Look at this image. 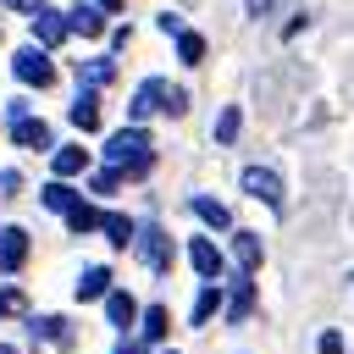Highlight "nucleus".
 Masks as SVG:
<instances>
[{
    "mask_svg": "<svg viewBox=\"0 0 354 354\" xmlns=\"http://www.w3.org/2000/svg\"><path fill=\"white\" fill-rule=\"evenodd\" d=\"M0 354H17V348H11V343H0Z\"/></svg>",
    "mask_w": 354,
    "mask_h": 354,
    "instance_id": "obj_35",
    "label": "nucleus"
},
{
    "mask_svg": "<svg viewBox=\"0 0 354 354\" xmlns=\"http://www.w3.org/2000/svg\"><path fill=\"white\" fill-rule=\"evenodd\" d=\"M243 11H249V17H266V11H271V0H243Z\"/></svg>",
    "mask_w": 354,
    "mask_h": 354,
    "instance_id": "obj_31",
    "label": "nucleus"
},
{
    "mask_svg": "<svg viewBox=\"0 0 354 354\" xmlns=\"http://www.w3.org/2000/svg\"><path fill=\"white\" fill-rule=\"evenodd\" d=\"M249 304H254V288H249V277H238V288H232V299H227V321H243Z\"/></svg>",
    "mask_w": 354,
    "mask_h": 354,
    "instance_id": "obj_19",
    "label": "nucleus"
},
{
    "mask_svg": "<svg viewBox=\"0 0 354 354\" xmlns=\"http://www.w3.org/2000/svg\"><path fill=\"white\" fill-rule=\"evenodd\" d=\"M66 227H72V232H94V227H100V210H94V205H77V210L66 216Z\"/></svg>",
    "mask_w": 354,
    "mask_h": 354,
    "instance_id": "obj_26",
    "label": "nucleus"
},
{
    "mask_svg": "<svg viewBox=\"0 0 354 354\" xmlns=\"http://www.w3.org/2000/svg\"><path fill=\"white\" fill-rule=\"evenodd\" d=\"M133 243H138V260H144L149 271H166V266H171V249H166V232H160V227H144Z\"/></svg>",
    "mask_w": 354,
    "mask_h": 354,
    "instance_id": "obj_4",
    "label": "nucleus"
},
{
    "mask_svg": "<svg viewBox=\"0 0 354 354\" xmlns=\"http://www.w3.org/2000/svg\"><path fill=\"white\" fill-rule=\"evenodd\" d=\"M111 72H116L111 61H83V66H77V77H83L88 88H100V83H111Z\"/></svg>",
    "mask_w": 354,
    "mask_h": 354,
    "instance_id": "obj_24",
    "label": "nucleus"
},
{
    "mask_svg": "<svg viewBox=\"0 0 354 354\" xmlns=\"http://www.w3.org/2000/svg\"><path fill=\"white\" fill-rule=\"evenodd\" d=\"M105 315H111V326H133V315H138V304H133L127 293H116V288H111V299H105Z\"/></svg>",
    "mask_w": 354,
    "mask_h": 354,
    "instance_id": "obj_17",
    "label": "nucleus"
},
{
    "mask_svg": "<svg viewBox=\"0 0 354 354\" xmlns=\"http://www.w3.org/2000/svg\"><path fill=\"white\" fill-rule=\"evenodd\" d=\"M17 11H44V0H11Z\"/></svg>",
    "mask_w": 354,
    "mask_h": 354,
    "instance_id": "obj_32",
    "label": "nucleus"
},
{
    "mask_svg": "<svg viewBox=\"0 0 354 354\" xmlns=\"http://www.w3.org/2000/svg\"><path fill=\"white\" fill-rule=\"evenodd\" d=\"M11 72H17L22 83H33V88H50V83H55V66H50V55H44L39 44H28V50H17V61H11Z\"/></svg>",
    "mask_w": 354,
    "mask_h": 354,
    "instance_id": "obj_2",
    "label": "nucleus"
},
{
    "mask_svg": "<svg viewBox=\"0 0 354 354\" xmlns=\"http://www.w3.org/2000/svg\"><path fill=\"white\" fill-rule=\"evenodd\" d=\"M149 111H166V83H160V77L138 83V88H133V105H127V116H133V122H144Z\"/></svg>",
    "mask_w": 354,
    "mask_h": 354,
    "instance_id": "obj_5",
    "label": "nucleus"
},
{
    "mask_svg": "<svg viewBox=\"0 0 354 354\" xmlns=\"http://www.w3.org/2000/svg\"><path fill=\"white\" fill-rule=\"evenodd\" d=\"M66 22H72V33H88V39H94V33L105 28V11H100V6H72Z\"/></svg>",
    "mask_w": 354,
    "mask_h": 354,
    "instance_id": "obj_11",
    "label": "nucleus"
},
{
    "mask_svg": "<svg viewBox=\"0 0 354 354\" xmlns=\"http://www.w3.org/2000/svg\"><path fill=\"white\" fill-rule=\"evenodd\" d=\"M166 111H171V116H183V111H188V94H183V88H171V83H166Z\"/></svg>",
    "mask_w": 354,
    "mask_h": 354,
    "instance_id": "obj_29",
    "label": "nucleus"
},
{
    "mask_svg": "<svg viewBox=\"0 0 354 354\" xmlns=\"http://www.w3.org/2000/svg\"><path fill=\"white\" fill-rule=\"evenodd\" d=\"M50 166H55V183H66V177H77V171L88 166V155H83L77 144H66V149H55V155H50Z\"/></svg>",
    "mask_w": 354,
    "mask_h": 354,
    "instance_id": "obj_10",
    "label": "nucleus"
},
{
    "mask_svg": "<svg viewBox=\"0 0 354 354\" xmlns=\"http://www.w3.org/2000/svg\"><path fill=\"white\" fill-rule=\"evenodd\" d=\"M243 194H254L260 205L282 210V177H277L271 166H249V171H243Z\"/></svg>",
    "mask_w": 354,
    "mask_h": 354,
    "instance_id": "obj_3",
    "label": "nucleus"
},
{
    "mask_svg": "<svg viewBox=\"0 0 354 354\" xmlns=\"http://www.w3.org/2000/svg\"><path fill=\"white\" fill-rule=\"evenodd\" d=\"M315 354H343V332H321L315 337Z\"/></svg>",
    "mask_w": 354,
    "mask_h": 354,
    "instance_id": "obj_28",
    "label": "nucleus"
},
{
    "mask_svg": "<svg viewBox=\"0 0 354 354\" xmlns=\"http://www.w3.org/2000/svg\"><path fill=\"white\" fill-rule=\"evenodd\" d=\"M100 227H105V238H111L116 249H127V243H133V221H127V216H116V210H111V216H100Z\"/></svg>",
    "mask_w": 354,
    "mask_h": 354,
    "instance_id": "obj_18",
    "label": "nucleus"
},
{
    "mask_svg": "<svg viewBox=\"0 0 354 354\" xmlns=\"http://www.w3.org/2000/svg\"><path fill=\"white\" fill-rule=\"evenodd\" d=\"M160 337H166V310L149 304V310H144V343H160Z\"/></svg>",
    "mask_w": 354,
    "mask_h": 354,
    "instance_id": "obj_25",
    "label": "nucleus"
},
{
    "mask_svg": "<svg viewBox=\"0 0 354 354\" xmlns=\"http://www.w3.org/2000/svg\"><path fill=\"white\" fill-rule=\"evenodd\" d=\"M116 183H122L116 166H100V171H94V194H116Z\"/></svg>",
    "mask_w": 354,
    "mask_h": 354,
    "instance_id": "obj_27",
    "label": "nucleus"
},
{
    "mask_svg": "<svg viewBox=\"0 0 354 354\" xmlns=\"http://www.w3.org/2000/svg\"><path fill=\"white\" fill-rule=\"evenodd\" d=\"M33 33H39V44H61V39L72 33V22H66V11H39Z\"/></svg>",
    "mask_w": 354,
    "mask_h": 354,
    "instance_id": "obj_8",
    "label": "nucleus"
},
{
    "mask_svg": "<svg viewBox=\"0 0 354 354\" xmlns=\"http://www.w3.org/2000/svg\"><path fill=\"white\" fill-rule=\"evenodd\" d=\"M105 166H116L122 177H144L149 171V133L144 127H122L105 138Z\"/></svg>",
    "mask_w": 354,
    "mask_h": 354,
    "instance_id": "obj_1",
    "label": "nucleus"
},
{
    "mask_svg": "<svg viewBox=\"0 0 354 354\" xmlns=\"http://www.w3.org/2000/svg\"><path fill=\"white\" fill-rule=\"evenodd\" d=\"M116 354H144V348L138 343H116Z\"/></svg>",
    "mask_w": 354,
    "mask_h": 354,
    "instance_id": "obj_33",
    "label": "nucleus"
},
{
    "mask_svg": "<svg viewBox=\"0 0 354 354\" xmlns=\"http://www.w3.org/2000/svg\"><path fill=\"white\" fill-rule=\"evenodd\" d=\"M188 205H194V216H199L205 227H227V221H232V216H227V205H221V199H210V194H194Z\"/></svg>",
    "mask_w": 354,
    "mask_h": 354,
    "instance_id": "obj_12",
    "label": "nucleus"
},
{
    "mask_svg": "<svg viewBox=\"0 0 354 354\" xmlns=\"http://www.w3.org/2000/svg\"><path fill=\"white\" fill-rule=\"evenodd\" d=\"M77 205H83V199H77V194H72V188H66V183H50V188H44V210H55V216H61V210H66V216H72V210H77Z\"/></svg>",
    "mask_w": 354,
    "mask_h": 354,
    "instance_id": "obj_15",
    "label": "nucleus"
},
{
    "mask_svg": "<svg viewBox=\"0 0 354 354\" xmlns=\"http://www.w3.org/2000/svg\"><path fill=\"white\" fill-rule=\"evenodd\" d=\"M216 304H221V293H216V282H205L199 299H194V326H205V321L216 315Z\"/></svg>",
    "mask_w": 354,
    "mask_h": 354,
    "instance_id": "obj_20",
    "label": "nucleus"
},
{
    "mask_svg": "<svg viewBox=\"0 0 354 354\" xmlns=\"http://www.w3.org/2000/svg\"><path fill=\"white\" fill-rule=\"evenodd\" d=\"M22 260H28V232H22V227H6V232H0V266L17 271Z\"/></svg>",
    "mask_w": 354,
    "mask_h": 354,
    "instance_id": "obj_7",
    "label": "nucleus"
},
{
    "mask_svg": "<svg viewBox=\"0 0 354 354\" xmlns=\"http://www.w3.org/2000/svg\"><path fill=\"white\" fill-rule=\"evenodd\" d=\"M33 326H39V337H50V343H61V348L72 343V326H66L61 315H44V321H33Z\"/></svg>",
    "mask_w": 354,
    "mask_h": 354,
    "instance_id": "obj_22",
    "label": "nucleus"
},
{
    "mask_svg": "<svg viewBox=\"0 0 354 354\" xmlns=\"http://www.w3.org/2000/svg\"><path fill=\"white\" fill-rule=\"evenodd\" d=\"M77 299H111V271L105 266H88L83 282H77Z\"/></svg>",
    "mask_w": 354,
    "mask_h": 354,
    "instance_id": "obj_13",
    "label": "nucleus"
},
{
    "mask_svg": "<svg viewBox=\"0 0 354 354\" xmlns=\"http://www.w3.org/2000/svg\"><path fill=\"white\" fill-rule=\"evenodd\" d=\"M238 127H243V116H238V105H227V111L216 116V144H232V138H238Z\"/></svg>",
    "mask_w": 354,
    "mask_h": 354,
    "instance_id": "obj_21",
    "label": "nucleus"
},
{
    "mask_svg": "<svg viewBox=\"0 0 354 354\" xmlns=\"http://www.w3.org/2000/svg\"><path fill=\"white\" fill-rule=\"evenodd\" d=\"M232 254H238V266H243V277H249V271L260 266V238H254V232H238V238H232Z\"/></svg>",
    "mask_w": 354,
    "mask_h": 354,
    "instance_id": "obj_16",
    "label": "nucleus"
},
{
    "mask_svg": "<svg viewBox=\"0 0 354 354\" xmlns=\"http://www.w3.org/2000/svg\"><path fill=\"white\" fill-rule=\"evenodd\" d=\"M11 138H17V144H28V149H50V127H44V122H33V116L11 122Z\"/></svg>",
    "mask_w": 354,
    "mask_h": 354,
    "instance_id": "obj_9",
    "label": "nucleus"
},
{
    "mask_svg": "<svg viewBox=\"0 0 354 354\" xmlns=\"http://www.w3.org/2000/svg\"><path fill=\"white\" fill-rule=\"evenodd\" d=\"M177 55H183L188 66H199V61H205V39H199V33H177Z\"/></svg>",
    "mask_w": 354,
    "mask_h": 354,
    "instance_id": "obj_23",
    "label": "nucleus"
},
{
    "mask_svg": "<svg viewBox=\"0 0 354 354\" xmlns=\"http://www.w3.org/2000/svg\"><path fill=\"white\" fill-rule=\"evenodd\" d=\"M160 33H183V17L177 11H160Z\"/></svg>",
    "mask_w": 354,
    "mask_h": 354,
    "instance_id": "obj_30",
    "label": "nucleus"
},
{
    "mask_svg": "<svg viewBox=\"0 0 354 354\" xmlns=\"http://www.w3.org/2000/svg\"><path fill=\"white\" fill-rule=\"evenodd\" d=\"M72 122L88 133V127H100V100H94V88H83L77 100H72Z\"/></svg>",
    "mask_w": 354,
    "mask_h": 354,
    "instance_id": "obj_14",
    "label": "nucleus"
},
{
    "mask_svg": "<svg viewBox=\"0 0 354 354\" xmlns=\"http://www.w3.org/2000/svg\"><path fill=\"white\" fill-rule=\"evenodd\" d=\"M116 6H122V0H100V11H116Z\"/></svg>",
    "mask_w": 354,
    "mask_h": 354,
    "instance_id": "obj_34",
    "label": "nucleus"
},
{
    "mask_svg": "<svg viewBox=\"0 0 354 354\" xmlns=\"http://www.w3.org/2000/svg\"><path fill=\"white\" fill-rule=\"evenodd\" d=\"M188 260H194V271H199L205 282H216V277H221V254H216V243H210V238H194V243H188Z\"/></svg>",
    "mask_w": 354,
    "mask_h": 354,
    "instance_id": "obj_6",
    "label": "nucleus"
}]
</instances>
